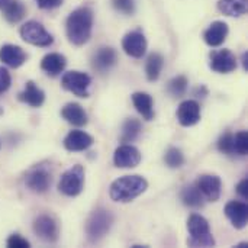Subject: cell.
Returning <instances> with one entry per match:
<instances>
[{
    "instance_id": "cell-1",
    "label": "cell",
    "mask_w": 248,
    "mask_h": 248,
    "mask_svg": "<svg viewBox=\"0 0 248 248\" xmlns=\"http://www.w3.org/2000/svg\"><path fill=\"white\" fill-rule=\"evenodd\" d=\"M93 31V10L87 6L77 7L73 10L65 22V33L68 41L76 45L81 46L84 45Z\"/></svg>"
},
{
    "instance_id": "cell-2",
    "label": "cell",
    "mask_w": 248,
    "mask_h": 248,
    "mask_svg": "<svg viewBox=\"0 0 248 248\" xmlns=\"http://www.w3.org/2000/svg\"><path fill=\"white\" fill-rule=\"evenodd\" d=\"M148 189V182L138 174L124 176L116 179L109 189V196L113 202L128 203L137 199Z\"/></svg>"
},
{
    "instance_id": "cell-3",
    "label": "cell",
    "mask_w": 248,
    "mask_h": 248,
    "mask_svg": "<svg viewBox=\"0 0 248 248\" xmlns=\"http://www.w3.org/2000/svg\"><path fill=\"white\" fill-rule=\"evenodd\" d=\"M187 231L190 238L187 240L189 247H214L215 238L211 232L209 222L202 215L193 214L187 219Z\"/></svg>"
},
{
    "instance_id": "cell-4",
    "label": "cell",
    "mask_w": 248,
    "mask_h": 248,
    "mask_svg": "<svg viewBox=\"0 0 248 248\" xmlns=\"http://www.w3.org/2000/svg\"><path fill=\"white\" fill-rule=\"evenodd\" d=\"M113 224V215L103 209L99 208L90 214L86 222V234L90 243H97L100 241L112 228Z\"/></svg>"
},
{
    "instance_id": "cell-5",
    "label": "cell",
    "mask_w": 248,
    "mask_h": 248,
    "mask_svg": "<svg viewBox=\"0 0 248 248\" xmlns=\"http://www.w3.org/2000/svg\"><path fill=\"white\" fill-rule=\"evenodd\" d=\"M84 169L80 164L73 166L62 173L58 182V190L68 198H76L83 192L84 187Z\"/></svg>"
},
{
    "instance_id": "cell-6",
    "label": "cell",
    "mask_w": 248,
    "mask_h": 248,
    "mask_svg": "<svg viewBox=\"0 0 248 248\" xmlns=\"http://www.w3.org/2000/svg\"><path fill=\"white\" fill-rule=\"evenodd\" d=\"M20 38L35 46H49L54 42V36L36 20H29L20 28Z\"/></svg>"
},
{
    "instance_id": "cell-7",
    "label": "cell",
    "mask_w": 248,
    "mask_h": 248,
    "mask_svg": "<svg viewBox=\"0 0 248 248\" xmlns=\"http://www.w3.org/2000/svg\"><path fill=\"white\" fill-rule=\"evenodd\" d=\"M90 84H92V77L81 71H67L61 78V86L78 97L90 96L89 92Z\"/></svg>"
},
{
    "instance_id": "cell-8",
    "label": "cell",
    "mask_w": 248,
    "mask_h": 248,
    "mask_svg": "<svg viewBox=\"0 0 248 248\" xmlns=\"http://www.w3.org/2000/svg\"><path fill=\"white\" fill-rule=\"evenodd\" d=\"M33 232L38 238H41L45 243H55L60 235V227L55 218L51 215H39L33 221Z\"/></svg>"
},
{
    "instance_id": "cell-9",
    "label": "cell",
    "mask_w": 248,
    "mask_h": 248,
    "mask_svg": "<svg viewBox=\"0 0 248 248\" xmlns=\"http://www.w3.org/2000/svg\"><path fill=\"white\" fill-rule=\"evenodd\" d=\"M209 67L215 73L228 74L237 68V58L232 54V51H230L227 48L215 49L209 54Z\"/></svg>"
},
{
    "instance_id": "cell-10",
    "label": "cell",
    "mask_w": 248,
    "mask_h": 248,
    "mask_svg": "<svg viewBox=\"0 0 248 248\" xmlns=\"http://www.w3.org/2000/svg\"><path fill=\"white\" fill-rule=\"evenodd\" d=\"M113 163L119 169H134L141 163V153L131 144H122L115 150Z\"/></svg>"
},
{
    "instance_id": "cell-11",
    "label": "cell",
    "mask_w": 248,
    "mask_h": 248,
    "mask_svg": "<svg viewBox=\"0 0 248 248\" xmlns=\"http://www.w3.org/2000/svg\"><path fill=\"white\" fill-rule=\"evenodd\" d=\"M196 187L202 193V196L209 202H217L221 198L222 182L215 174H202L196 180Z\"/></svg>"
},
{
    "instance_id": "cell-12",
    "label": "cell",
    "mask_w": 248,
    "mask_h": 248,
    "mask_svg": "<svg viewBox=\"0 0 248 248\" xmlns=\"http://www.w3.org/2000/svg\"><path fill=\"white\" fill-rule=\"evenodd\" d=\"M147 38L140 29L128 32L122 39V49L132 58H141L147 51Z\"/></svg>"
},
{
    "instance_id": "cell-13",
    "label": "cell",
    "mask_w": 248,
    "mask_h": 248,
    "mask_svg": "<svg viewBox=\"0 0 248 248\" xmlns=\"http://www.w3.org/2000/svg\"><path fill=\"white\" fill-rule=\"evenodd\" d=\"M51 171L45 167H36L26 176V186L33 193H45L51 186Z\"/></svg>"
},
{
    "instance_id": "cell-14",
    "label": "cell",
    "mask_w": 248,
    "mask_h": 248,
    "mask_svg": "<svg viewBox=\"0 0 248 248\" xmlns=\"http://www.w3.org/2000/svg\"><path fill=\"white\" fill-rule=\"evenodd\" d=\"M176 116L182 126H193L201 121V105L196 100H185L179 105Z\"/></svg>"
},
{
    "instance_id": "cell-15",
    "label": "cell",
    "mask_w": 248,
    "mask_h": 248,
    "mask_svg": "<svg viewBox=\"0 0 248 248\" xmlns=\"http://www.w3.org/2000/svg\"><path fill=\"white\" fill-rule=\"evenodd\" d=\"M227 218L231 221L232 227L237 230H243L247 227L248 222V208L246 202L241 201H231L225 205L224 209Z\"/></svg>"
},
{
    "instance_id": "cell-16",
    "label": "cell",
    "mask_w": 248,
    "mask_h": 248,
    "mask_svg": "<svg viewBox=\"0 0 248 248\" xmlns=\"http://www.w3.org/2000/svg\"><path fill=\"white\" fill-rule=\"evenodd\" d=\"M94 140L92 135H89L84 131L74 129V131H70L67 137L64 138V148L71 153H78V151H86L87 148H90Z\"/></svg>"
},
{
    "instance_id": "cell-17",
    "label": "cell",
    "mask_w": 248,
    "mask_h": 248,
    "mask_svg": "<svg viewBox=\"0 0 248 248\" xmlns=\"http://www.w3.org/2000/svg\"><path fill=\"white\" fill-rule=\"evenodd\" d=\"M116 60H118L116 51L110 46H103L93 55L92 65L96 71L106 73L116 64Z\"/></svg>"
},
{
    "instance_id": "cell-18",
    "label": "cell",
    "mask_w": 248,
    "mask_h": 248,
    "mask_svg": "<svg viewBox=\"0 0 248 248\" xmlns=\"http://www.w3.org/2000/svg\"><path fill=\"white\" fill-rule=\"evenodd\" d=\"M0 61L12 68H17L25 64L26 52L17 45L6 44L0 48Z\"/></svg>"
},
{
    "instance_id": "cell-19",
    "label": "cell",
    "mask_w": 248,
    "mask_h": 248,
    "mask_svg": "<svg viewBox=\"0 0 248 248\" xmlns=\"http://www.w3.org/2000/svg\"><path fill=\"white\" fill-rule=\"evenodd\" d=\"M228 25L222 20L212 22L209 28L203 32V39L209 46H219L224 44V41L228 36Z\"/></svg>"
},
{
    "instance_id": "cell-20",
    "label": "cell",
    "mask_w": 248,
    "mask_h": 248,
    "mask_svg": "<svg viewBox=\"0 0 248 248\" xmlns=\"http://www.w3.org/2000/svg\"><path fill=\"white\" fill-rule=\"evenodd\" d=\"M65 65H67L65 57L58 52H49L41 61L42 71H45L51 77H57L58 74H61L64 71Z\"/></svg>"
},
{
    "instance_id": "cell-21",
    "label": "cell",
    "mask_w": 248,
    "mask_h": 248,
    "mask_svg": "<svg viewBox=\"0 0 248 248\" xmlns=\"http://www.w3.org/2000/svg\"><path fill=\"white\" fill-rule=\"evenodd\" d=\"M132 103L137 109V112L145 119V121H153L154 119V100L148 93L144 92H137L131 96Z\"/></svg>"
},
{
    "instance_id": "cell-22",
    "label": "cell",
    "mask_w": 248,
    "mask_h": 248,
    "mask_svg": "<svg viewBox=\"0 0 248 248\" xmlns=\"http://www.w3.org/2000/svg\"><path fill=\"white\" fill-rule=\"evenodd\" d=\"M61 116L74 126H84L89 121L86 110L78 103H67L61 109Z\"/></svg>"
},
{
    "instance_id": "cell-23",
    "label": "cell",
    "mask_w": 248,
    "mask_h": 248,
    "mask_svg": "<svg viewBox=\"0 0 248 248\" xmlns=\"http://www.w3.org/2000/svg\"><path fill=\"white\" fill-rule=\"evenodd\" d=\"M19 100L32 108H39L45 102V93L33 81H28L23 92L19 93Z\"/></svg>"
},
{
    "instance_id": "cell-24",
    "label": "cell",
    "mask_w": 248,
    "mask_h": 248,
    "mask_svg": "<svg viewBox=\"0 0 248 248\" xmlns=\"http://www.w3.org/2000/svg\"><path fill=\"white\" fill-rule=\"evenodd\" d=\"M218 10L225 16L240 17L248 10L247 0H218Z\"/></svg>"
},
{
    "instance_id": "cell-25",
    "label": "cell",
    "mask_w": 248,
    "mask_h": 248,
    "mask_svg": "<svg viewBox=\"0 0 248 248\" xmlns=\"http://www.w3.org/2000/svg\"><path fill=\"white\" fill-rule=\"evenodd\" d=\"M164 67V57L158 52H153L148 55L145 62V74L148 81H157Z\"/></svg>"
},
{
    "instance_id": "cell-26",
    "label": "cell",
    "mask_w": 248,
    "mask_h": 248,
    "mask_svg": "<svg viewBox=\"0 0 248 248\" xmlns=\"http://www.w3.org/2000/svg\"><path fill=\"white\" fill-rule=\"evenodd\" d=\"M180 198H182V202L192 209H201L205 203V198L202 196V193L199 192L196 185H190V186L183 187Z\"/></svg>"
},
{
    "instance_id": "cell-27",
    "label": "cell",
    "mask_w": 248,
    "mask_h": 248,
    "mask_svg": "<svg viewBox=\"0 0 248 248\" xmlns=\"http://www.w3.org/2000/svg\"><path fill=\"white\" fill-rule=\"evenodd\" d=\"M3 16L4 19L9 22V23H17L19 20L23 19L25 13H26V9L25 6L19 1V0H9L3 7Z\"/></svg>"
},
{
    "instance_id": "cell-28",
    "label": "cell",
    "mask_w": 248,
    "mask_h": 248,
    "mask_svg": "<svg viewBox=\"0 0 248 248\" xmlns=\"http://www.w3.org/2000/svg\"><path fill=\"white\" fill-rule=\"evenodd\" d=\"M140 134H141V122L138 119H135V118H129L122 125L121 142H124V144L134 142L138 138Z\"/></svg>"
},
{
    "instance_id": "cell-29",
    "label": "cell",
    "mask_w": 248,
    "mask_h": 248,
    "mask_svg": "<svg viewBox=\"0 0 248 248\" xmlns=\"http://www.w3.org/2000/svg\"><path fill=\"white\" fill-rule=\"evenodd\" d=\"M185 161H186V158H185L182 150H179L176 147H170L164 154V163L170 169H180L185 164Z\"/></svg>"
},
{
    "instance_id": "cell-30",
    "label": "cell",
    "mask_w": 248,
    "mask_h": 248,
    "mask_svg": "<svg viewBox=\"0 0 248 248\" xmlns=\"http://www.w3.org/2000/svg\"><path fill=\"white\" fill-rule=\"evenodd\" d=\"M187 84H189V81H187V78H186L185 76H177V77H174V78L169 83L167 90H169V93H170L171 96L180 97V96H183V94L186 93Z\"/></svg>"
},
{
    "instance_id": "cell-31",
    "label": "cell",
    "mask_w": 248,
    "mask_h": 248,
    "mask_svg": "<svg viewBox=\"0 0 248 248\" xmlns=\"http://www.w3.org/2000/svg\"><path fill=\"white\" fill-rule=\"evenodd\" d=\"M234 153L237 155H247L248 154L247 131H240L234 135Z\"/></svg>"
},
{
    "instance_id": "cell-32",
    "label": "cell",
    "mask_w": 248,
    "mask_h": 248,
    "mask_svg": "<svg viewBox=\"0 0 248 248\" xmlns=\"http://www.w3.org/2000/svg\"><path fill=\"white\" fill-rule=\"evenodd\" d=\"M218 150L222 153V154H227V155H234V134L231 132H227L224 134L219 141H218Z\"/></svg>"
},
{
    "instance_id": "cell-33",
    "label": "cell",
    "mask_w": 248,
    "mask_h": 248,
    "mask_svg": "<svg viewBox=\"0 0 248 248\" xmlns=\"http://www.w3.org/2000/svg\"><path fill=\"white\" fill-rule=\"evenodd\" d=\"M113 7L125 15H132L135 12V0H112Z\"/></svg>"
},
{
    "instance_id": "cell-34",
    "label": "cell",
    "mask_w": 248,
    "mask_h": 248,
    "mask_svg": "<svg viewBox=\"0 0 248 248\" xmlns=\"http://www.w3.org/2000/svg\"><path fill=\"white\" fill-rule=\"evenodd\" d=\"M12 84V77H10V73L4 68V67H0V94H3L4 92L9 90Z\"/></svg>"
},
{
    "instance_id": "cell-35",
    "label": "cell",
    "mask_w": 248,
    "mask_h": 248,
    "mask_svg": "<svg viewBox=\"0 0 248 248\" xmlns=\"http://www.w3.org/2000/svg\"><path fill=\"white\" fill-rule=\"evenodd\" d=\"M7 247L10 248H28L29 247V241L25 240L23 237L13 234L7 238Z\"/></svg>"
},
{
    "instance_id": "cell-36",
    "label": "cell",
    "mask_w": 248,
    "mask_h": 248,
    "mask_svg": "<svg viewBox=\"0 0 248 248\" xmlns=\"http://www.w3.org/2000/svg\"><path fill=\"white\" fill-rule=\"evenodd\" d=\"M64 0H35V3L38 4L39 9L44 10H51V9H57L62 4Z\"/></svg>"
},
{
    "instance_id": "cell-37",
    "label": "cell",
    "mask_w": 248,
    "mask_h": 248,
    "mask_svg": "<svg viewBox=\"0 0 248 248\" xmlns=\"http://www.w3.org/2000/svg\"><path fill=\"white\" fill-rule=\"evenodd\" d=\"M237 193L243 198V199H248V177L247 179H243L238 186H237Z\"/></svg>"
},
{
    "instance_id": "cell-38",
    "label": "cell",
    "mask_w": 248,
    "mask_h": 248,
    "mask_svg": "<svg viewBox=\"0 0 248 248\" xmlns=\"http://www.w3.org/2000/svg\"><path fill=\"white\" fill-rule=\"evenodd\" d=\"M243 67H244L246 71H248V52L243 54Z\"/></svg>"
},
{
    "instance_id": "cell-39",
    "label": "cell",
    "mask_w": 248,
    "mask_h": 248,
    "mask_svg": "<svg viewBox=\"0 0 248 248\" xmlns=\"http://www.w3.org/2000/svg\"><path fill=\"white\" fill-rule=\"evenodd\" d=\"M7 1H9V0H0V9H1V7H3V6L7 3Z\"/></svg>"
},
{
    "instance_id": "cell-40",
    "label": "cell",
    "mask_w": 248,
    "mask_h": 248,
    "mask_svg": "<svg viewBox=\"0 0 248 248\" xmlns=\"http://www.w3.org/2000/svg\"><path fill=\"white\" fill-rule=\"evenodd\" d=\"M3 113V108H1V105H0V115Z\"/></svg>"
}]
</instances>
